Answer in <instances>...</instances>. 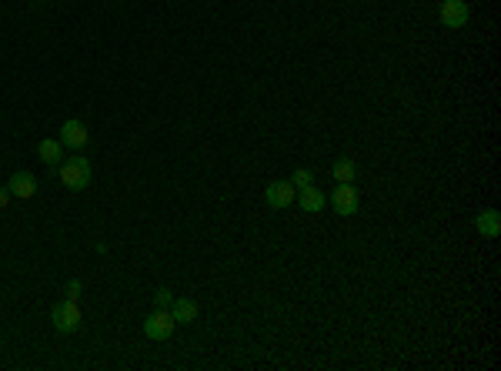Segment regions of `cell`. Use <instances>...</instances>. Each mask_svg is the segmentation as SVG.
Masks as SVG:
<instances>
[{"instance_id":"cell-5","label":"cell","mask_w":501,"mask_h":371,"mask_svg":"<svg viewBox=\"0 0 501 371\" xmlns=\"http://www.w3.org/2000/svg\"><path fill=\"white\" fill-rule=\"evenodd\" d=\"M295 184L291 181H271L268 191H264V201H268V207H274V211H284V207L295 205Z\"/></svg>"},{"instance_id":"cell-4","label":"cell","mask_w":501,"mask_h":371,"mask_svg":"<svg viewBox=\"0 0 501 371\" xmlns=\"http://www.w3.org/2000/svg\"><path fill=\"white\" fill-rule=\"evenodd\" d=\"M438 17H441V24H445V27L458 30V27L468 24L471 11H468V4H464V0H441V7H438Z\"/></svg>"},{"instance_id":"cell-12","label":"cell","mask_w":501,"mask_h":371,"mask_svg":"<svg viewBox=\"0 0 501 371\" xmlns=\"http://www.w3.org/2000/svg\"><path fill=\"white\" fill-rule=\"evenodd\" d=\"M61 151H64V144L61 141H54V138H47V141H40L37 144V154H40V161H44V164L51 167H57L61 164V161H64V157H61Z\"/></svg>"},{"instance_id":"cell-9","label":"cell","mask_w":501,"mask_h":371,"mask_svg":"<svg viewBox=\"0 0 501 371\" xmlns=\"http://www.w3.org/2000/svg\"><path fill=\"white\" fill-rule=\"evenodd\" d=\"M324 205H328V197L321 194V188L308 184V188H301V191H297V207H301L304 214H318Z\"/></svg>"},{"instance_id":"cell-7","label":"cell","mask_w":501,"mask_h":371,"mask_svg":"<svg viewBox=\"0 0 501 371\" xmlns=\"http://www.w3.org/2000/svg\"><path fill=\"white\" fill-rule=\"evenodd\" d=\"M7 191L11 197H20V201H30L34 194H37V181L30 171H13L11 181H7Z\"/></svg>"},{"instance_id":"cell-11","label":"cell","mask_w":501,"mask_h":371,"mask_svg":"<svg viewBox=\"0 0 501 371\" xmlns=\"http://www.w3.org/2000/svg\"><path fill=\"white\" fill-rule=\"evenodd\" d=\"M475 228L481 238H498L501 234V214L495 211V207H488V211H481L475 218Z\"/></svg>"},{"instance_id":"cell-13","label":"cell","mask_w":501,"mask_h":371,"mask_svg":"<svg viewBox=\"0 0 501 371\" xmlns=\"http://www.w3.org/2000/svg\"><path fill=\"white\" fill-rule=\"evenodd\" d=\"M354 171H358V167H354V161H351V157H338V161H334V167H331V174H334V181H338V184H351V181H354Z\"/></svg>"},{"instance_id":"cell-17","label":"cell","mask_w":501,"mask_h":371,"mask_svg":"<svg viewBox=\"0 0 501 371\" xmlns=\"http://www.w3.org/2000/svg\"><path fill=\"white\" fill-rule=\"evenodd\" d=\"M7 205H11V191H7V188H0V211H4Z\"/></svg>"},{"instance_id":"cell-1","label":"cell","mask_w":501,"mask_h":371,"mask_svg":"<svg viewBox=\"0 0 501 371\" xmlns=\"http://www.w3.org/2000/svg\"><path fill=\"white\" fill-rule=\"evenodd\" d=\"M57 178H61V184H64L67 191H84V188H90V164L80 154L78 157H67V161L57 164Z\"/></svg>"},{"instance_id":"cell-16","label":"cell","mask_w":501,"mask_h":371,"mask_svg":"<svg viewBox=\"0 0 501 371\" xmlns=\"http://www.w3.org/2000/svg\"><path fill=\"white\" fill-rule=\"evenodd\" d=\"M80 295H84V284H80V278H74V281L67 284V298H70V301H80Z\"/></svg>"},{"instance_id":"cell-6","label":"cell","mask_w":501,"mask_h":371,"mask_svg":"<svg viewBox=\"0 0 501 371\" xmlns=\"http://www.w3.org/2000/svg\"><path fill=\"white\" fill-rule=\"evenodd\" d=\"M328 201H331V207L338 211V214H341V218H351V214H358V191H354L351 184H338Z\"/></svg>"},{"instance_id":"cell-14","label":"cell","mask_w":501,"mask_h":371,"mask_svg":"<svg viewBox=\"0 0 501 371\" xmlns=\"http://www.w3.org/2000/svg\"><path fill=\"white\" fill-rule=\"evenodd\" d=\"M291 184H295V191H301V188H308V184H314V174H311L308 167H297L295 174H291Z\"/></svg>"},{"instance_id":"cell-3","label":"cell","mask_w":501,"mask_h":371,"mask_svg":"<svg viewBox=\"0 0 501 371\" xmlns=\"http://www.w3.org/2000/svg\"><path fill=\"white\" fill-rule=\"evenodd\" d=\"M51 321L54 328L61 334H74L80 328V305L78 301H70V298H64V301H57L51 311Z\"/></svg>"},{"instance_id":"cell-2","label":"cell","mask_w":501,"mask_h":371,"mask_svg":"<svg viewBox=\"0 0 501 371\" xmlns=\"http://www.w3.org/2000/svg\"><path fill=\"white\" fill-rule=\"evenodd\" d=\"M178 328V321L171 315V308H154L147 318H144V334L151 338V341H167L171 334Z\"/></svg>"},{"instance_id":"cell-15","label":"cell","mask_w":501,"mask_h":371,"mask_svg":"<svg viewBox=\"0 0 501 371\" xmlns=\"http://www.w3.org/2000/svg\"><path fill=\"white\" fill-rule=\"evenodd\" d=\"M171 301H174V295L167 288H157L154 291V308H171Z\"/></svg>"},{"instance_id":"cell-8","label":"cell","mask_w":501,"mask_h":371,"mask_svg":"<svg viewBox=\"0 0 501 371\" xmlns=\"http://www.w3.org/2000/svg\"><path fill=\"white\" fill-rule=\"evenodd\" d=\"M90 141L87 128L80 124V121H64V128H61V144L64 147H74V151H84Z\"/></svg>"},{"instance_id":"cell-10","label":"cell","mask_w":501,"mask_h":371,"mask_svg":"<svg viewBox=\"0 0 501 371\" xmlns=\"http://www.w3.org/2000/svg\"><path fill=\"white\" fill-rule=\"evenodd\" d=\"M171 315H174L178 324H194L197 315H201V308H197V301H191V298H174V301H171Z\"/></svg>"}]
</instances>
